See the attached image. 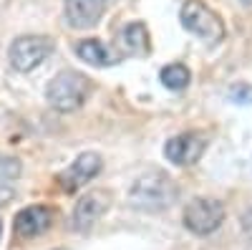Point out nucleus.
Instances as JSON below:
<instances>
[{
    "mask_svg": "<svg viewBox=\"0 0 252 250\" xmlns=\"http://www.w3.org/2000/svg\"><path fill=\"white\" fill-rule=\"evenodd\" d=\"M177 195L179 190L169 175L161 170H149L131 184L129 205L141 213H161L177 202Z\"/></svg>",
    "mask_w": 252,
    "mask_h": 250,
    "instance_id": "1",
    "label": "nucleus"
},
{
    "mask_svg": "<svg viewBox=\"0 0 252 250\" xmlns=\"http://www.w3.org/2000/svg\"><path fill=\"white\" fill-rule=\"evenodd\" d=\"M189 78H192V73H189L187 66L182 64H172V66H166L161 69V83L166 89H172V91H182L189 86Z\"/></svg>",
    "mask_w": 252,
    "mask_h": 250,
    "instance_id": "13",
    "label": "nucleus"
},
{
    "mask_svg": "<svg viewBox=\"0 0 252 250\" xmlns=\"http://www.w3.org/2000/svg\"><path fill=\"white\" fill-rule=\"evenodd\" d=\"M182 26L202 38L204 43H220V40L224 38V26H222V18L212 10V8H207L202 0H187V3L182 5Z\"/></svg>",
    "mask_w": 252,
    "mask_h": 250,
    "instance_id": "3",
    "label": "nucleus"
},
{
    "mask_svg": "<svg viewBox=\"0 0 252 250\" xmlns=\"http://www.w3.org/2000/svg\"><path fill=\"white\" fill-rule=\"evenodd\" d=\"M240 3H245V5H252V0H240Z\"/></svg>",
    "mask_w": 252,
    "mask_h": 250,
    "instance_id": "17",
    "label": "nucleus"
},
{
    "mask_svg": "<svg viewBox=\"0 0 252 250\" xmlns=\"http://www.w3.org/2000/svg\"><path fill=\"white\" fill-rule=\"evenodd\" d=\"M109 205H111V192H106V190L86 192L73 207V230L89 233L91 227L98 222V217L109 210Z\"/></svg>",
    "mask_w": 252,
    "mask_h": 250,
    "instance_id": "7",
    "label": "nucleus"
},
{
    "mask_svg": "<svg viewBox=\"0 0 252 250\" xmlns=\"http://www.w3.org/2000/svg\"><path fill=\"white\" fill-rule=\"evenodd\" d=\"M94 94V83L81 71H61L51 78L46 89V101L61 114L78 111Z\"/></svg>",
    "mask_w": 252,
    "mask_h": 250,
    "instance_id": "2",
    "label": "nucleus"
},
{
    "mask_svg": "<svg viewBox=\"0 0 252 250\" xmlns=\"http://www.w3.org/2000/svg\"><path fill=\"white\" fill-rule=\"evenodd\" d=\"M20 172H23V164H20L15 157H0V182L18 179Z\"/></svg>",
    "mask_w": 252,
    "mask_h": 250,
    "instance_id": "14",
    "label": "nucleus"
},
{
    "mask_svg": "<svg viewBox=\"0 0 252 250\" xmlns=\"http://www.w3.org/2000/svg\"><path fill=\"white\" fill-rule=\"evenodd\" d=\"M53 210L51 207H26L15 215V222H13V230H15V238H35V235H43L46 230H51L53 225Z\"/></svg>",
    "mask_w": 252,
    "mask_h": 250,
    "instance_id": "9",
    "label": "nucleus"
},
{
    "mask_svg": "<svg viewBox=\"0 0 252 250\" xmlns=\"http://www.w3.org/2000/svg\"><path fill=\"white\" fill-rule=\"evenodd\" d=\"M76 56L81 61H86V64H91V66H109V64H114L109 51H106V46H103L101 40H96V38L78 40V43H76Z\"/></svg>",
    "mask_w": 252,
    "mask_h": 250,
    "instance_id": "12",
    "label": "nucleus"
},
{
    "mask_svg": "<svg viewBox=\"0 0 252 250\" xmlns=\"http://www.w3.org/2000/svg\"><path fill=\"white\" fill-rule=\"evenodd\" d=\"M116 46L121 56H144L149 53V31L144 23H129L126 28L119 31Z\"/></svg>",
    "mask_w": 252,
    "mask_h": 250,
    "instance_id": "11",
    "label": "nucleus"
},
{
    "mask_svg": "<svg viewBox=\"0 0 252 250\" xmlns=\"http://www.w3.org/2000/svg\"><path fill=\"white\" fill-rule=\"evenodd\" d=\"M58 250H61V248H58Z\"/></svg>",
    "mask_w": 252,
    "mask_h": 250,
    "instance_id": "18",
    "label": "nucleus"
},
{
    "mask_svg": "<svg viewBox=\"0 0 252 250\" xmlns=\"http://www.w3.org/2000/svg\"><path fill=\"white\" fill-rule=\"evenodd\" d=\"M204 149H207V137L202 132H184L164 144V157L177 167H189L199 162Z\"/></svg>",
    "mask_w": 252,
    "mask_h": 250,
    "instance_id": "6",
    "label": "nucleus"
},
{
    "mask_svg": "<svg viewBox=\"0 0 252 250\" xmlns=\"http://www.w3.org/2000/svg\"><path fill=\"white\" fill-rule=\"evenodd\" d=\"M15 197V192L10 190V187H5V184H0V207H5L10 200Z\"/></svg>",
    "mask_w": 252,
    "mask_h": 250,
    "instance_id": "16",
    "label": "nucleus"
},
{
    "mask_svg": "<svg viewBox=\"0 0 252 250\" xmlns=\"http://www.w3.org/2000/svg\"><path fill=\"white\" fill-rule=\"evenodd\" d=\"M106 3L109 0H66L63 13H66V20L71 28L83 31V28H91L98 23L103 10H106Z\"/></svg>",
    "mask_w": 252,
    "mask_h": 250,
    "instance_id": "10",
    "label": "nucleus"
},
{
    "mask_svg": "<svg viewBox=\"0 0 252 250\" xmlns=\"http://www.w3.org/2000/svg\"><path fill=\"white\" fill-rule=\"evenodd\" d=\"M224 222V205L212 197H194L184 207V225L194 235H212Z\"/></svg>",
    "mask_w": 252,
    "mask_h": 250,
    "instance_id": "5",
    "label": "nucleus"
},
{
    "mask_svg": "<svg viewBox=\"0 0 252 250\" xmlns=\"http://www.w3.org/2000/svg\"><path fill=\"white\" fill-rule=\"evenodd\" d=\"M53 53V40L48 36H20L10 43V66L20 73H31Z\"/></svg>",
    "mask_w": 252,
    "mask_h": 250,
    "instance_id": "4",
    "label": "nucleus"
},
{
    "mask_svg": "<svg viewBox=\"0 0 252 250\" xmlns=\"http://www.w3.org/2000/svg\"><path fill=\"white\" fill-rule=\"evenodd\" d=\"M229 101L235 104H252V86L250 83H235L229 89Z\"/></svg>",
    "mask_w": 252,
    "mask_h": 250,
    "instance_id": "15",
    "label": "nucleus"
},
{
    "mask_svg": "<svg viewBox=\"0 0 252 250\" xmlns=\"http://www.w3.org/2000/svg\"><path fill=\"white\" fill-rule=\"evenodd\" d=\"M101 167H103V162H101L98 152H83L66 172L58 175V182H61V187L66 192H73V190H78L81 184H86L89 179H94L101 172Z\"/></svg>",
    "mask_w": 252,
    "mask_h": 250,
    "instance_id": "8",
    "label": "nucleus"
}]
</instances>
